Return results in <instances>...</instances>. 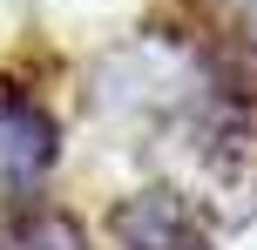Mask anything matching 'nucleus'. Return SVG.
<instances>
[{"instance_id":"4","label":"nucleus","mask_w":257,"mask_h":250,"mask_svg":"<svg viewBox=\"0 0 257 250\" xmlns=\"http://www.w3.org/2000/svg\"><path fill=\"white\" fill-rule=\"evenodd\" d=\"M217 7H230V14H244V21L257 27V0H217Z\"/></svg>"},{"instance_id":"2","label":"nucleus","mask_w":257,"mask_h":250,"mask_svg":"<svg viewBox=\"0 0 257 250\" xmlns=\"http://www.w3.org/2000/svg\"><path fill=\"white\" fill-rule=\"evenodd\" d=\"M115 243L122 250H210L196 210L176 189H142L115 210Z\"/></svg>"},{"instance_id":"3","label":"nucleus","mask_w":257,"mask_h":250,"mask_svg":"<svg viewBox=\"0 0 257 250\" xmlns=\"http://www.w3.org/2000/svg\"><path fill=\"white\" fill-rule=\"evenodd\" d=\"M14 243L21 250H88V237L75 230V216H61V210H27L21 230H14Z\"/></svg>"},{"instance_id":"1","label":"nucleus","mask_w":257,"mask_h":250,"mask_svg":"<svg viewBox=\"0 0 257 250\" xmlns=\"http://www.w3.org/2000/svg\"><path fill=\"white\" fill-rule=\"evenodd\" d=\"M54 156H61V122L48 115L41 95H27L21 81L0 75V196H34L48 183Z\"/></svg>"}]
</instances>
